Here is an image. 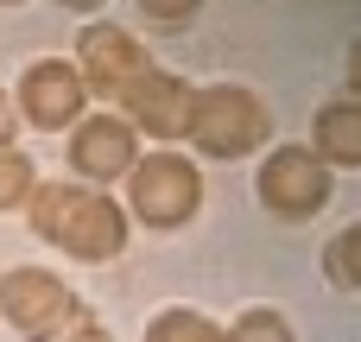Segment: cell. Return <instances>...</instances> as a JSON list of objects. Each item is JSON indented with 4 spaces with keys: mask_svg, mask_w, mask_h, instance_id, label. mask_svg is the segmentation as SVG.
<instances>
[{
    "mask_svg": "<svg viewBox=\"0 0 361 342\" xmlns=\"http://www.w3.org/2000/svg\"><path fill=\"white\" fill-rule=\"evenodd\" d=\"M32 209V235L76 254V260H114L127 248V209L102 190H76V184H38L25 197Z\"/></svg>",
    "mask_w": 361,
    "mask_h": 342,
    "instance_id": "6da1fadb",
    "label": "cell"
},
{
    "mask_svg": "<svg viewBox=\"0 0 361 342\" xmlns=\"http://www.w3.org/2000/svg\"><path fill=\"white\" fill-rule=\"evenodd\" d=\"M184 140H197V152H209V159H247L260 140H273V114H267V102L254 89L209 83V89H190Z\"/></svg>",
    "mask_w": 361,
    "mask_h": 342,
    "instance_id": "7a4b0ae2",
    "label": "cell"
},
{
    "mask_svg": "<svg viewBox=\"0 0 361 342\" xmlns=\"http://www.w3.org/2000/svg\"><path fill=\"white\" fill-rule=\"evenodd\" d=\"M0 317L25 342H63L89 324V305L44 267H13L0 273Z\"/></svg>",
    "mask_w": 361,
    "mask_h": 342,
    "instance_id": "3957f363",
    "label": "cell"
},
{
    "mask_svg": "<svg viewBox=\"0 0 361 342\" xmlns=\"http://www.w3.org/2000/svg\"><path fill=\"white\" fill-rule=\"evenodd\" d=\"M127 203H133V216L146 228H184L197 216V203H203V178H197L190 159L152 152V159H140L127 171Z\"/></svg>",
    "mask_w": 361,
    "mask_h": 342,
    "instance_id": "277c9868",
    "label": "cell"
},
{
    "mask_svg": "<svg viewBox=\"0 0 361 342\" xmlns=\"http://www.w3.org/2000/svg\"><path fill=\"white\" fill-rule=\"evenodd\" d=\"M260 203L279 216V222H305L330 203V165L311 152V146H279L267 165H260Z\"/></svg>",
    "mask_w": 361,
    "mask_h": 342,
    "instance_id": "5b68a950",
    "label": "cell"
},
{
    "mask_svg": "<svg viewBox=\"0 0 361 342\" xmlns=\"http://www.w3.org/2000/svg\"><path fill=\"white\" fill-rule=\"evenodd\" d=\"M146 63H152L146 44H140L127 25H108V19H95V25L82 32V44H76V76H82L89 95H121Z\"/></svg>",
    "mask_w": 361,
    "mask_h": 342,
    "instance_id": "8992f818",
    "label": "cell"
},
{
    "mask_svg": "<svg viewBox=\"0 0 361 342\" xmlns=\"http://www.w3.org/2000/svg\"><path fill=\"white\" fill-rule=\"evenodd\" d=\"M82 102H89V89H82L76 63H63V57H38V63L19 76V114H25L32 127H44V133L76 127V121H82Z\"/></svg>",
    "mask_w": 361,
    "mask_h": 342,
    "instance_id": "52a82bcc",
    "label": "cell"
},
{
    "mask_svg": "<svg viewBox=\"0 0 361 342\" xmlns=\"http://www.w3.org/2000/svg\"><path fill=\"white\" fill-rule=\"evenodd\" d=\"M121 102H127V127L140 133H159V140H184V127H190V83L184 76H171V70H159V63H146L127 89H121Z\"/></svg>",
    "mask_w": 361,
    "mask_h": 342,
    "instance_id": "ba28073f",
    "label": "cell"
},
{
    "mask_svg": "<svg viewBox=\"0 0 361 342\" xmlns=\"http://www.w3.org/2000/svg\"><path fill=\"white\" fill-rule=\"evenodd\" d=\"M70 165H76V178H95V184L127 178V171L140 165V133H133L121 114H89V121H76Z\"/></svg>",
    "mask_w": 361,
    "mask_h": 342,
    "instance_id": "9c48e42d",
    "label": "cell"
},
{
    "mask_svg": "<svg viewBox=\"0 0 361 342\" xmlns=\"http://www.w3.org/2000/svg\"><path fill=\"white\" fill-rule=\"evenodd\" d=\"M311 152L324 159V165H361V102H330V108H317V127H311Z\"/></svg>",
    "mask_w": 361,
    "mask_h": 342,
    "instance_id": "30bf717a",
    "label": "cell"
},
{
    "mask_svg": "<svg viewBox=\"0 0 361 342\" xmlns=\"http://www.w3.org/2000/svg\"><path fill=\"white\" fill-rule=\"evenodd\" d=\"M146 342H235L222 324H209L203 311H159L152 324H146Z\"/></svg>",
    "mask_w": 361,
    "mask_h": 342,
    "instance_id": "8fae6325",
    "label": "cell"
},
{
    "mask_svg": "<svg viewBox=\"0 0 361 342\" xmlns=\"http://www.w3.org/2000/svg\"><path fill=\"white\" fill-rule=\"evenodd\" d=\"M32 190H38L32 152H19L13 140H0V209H19V203H25Z\"/></svg>",
    "mask_w": 361,
    "mask_h": 342,
    "instance_id": "7c38bea8",
    "label": "cell"
},
{
    "mask_svg": "<svg viewBox=\"0 0 361 342\" xmlns=\"http://www.w3.org/2000/svg\"><path fill=\"white\" fill-rule=\"evenodd\" d=\"M235 342H292V324L279 317V311H267V305H254V311H241L235 317Z\"/></svg>",
    "mask_w": 361,
    "mask_h": 342,
    "instance_id": "4fadbf2b",
    "label": "cell"
},
{
    "mask_svg": "<svg viewBox=\"0 0 361 342\" xmlns=\"http://www.w3.org/2000/svg\"><path fill=\"white\" fill-rule=\"evenodd\" d=\"M355 248H361V228H343L336 241H330V254H324V267H330V279L343 286V292H355Z\"/></svg>",
    "mask_w": 361,
    "mask_h": 342,
    "instance_id": "5bb4252c",
    "label": "cell"
},
{
    "mask_svg": "<svg viewBox=\"0 0 361 342\" xmlns=\"http://www.w3.org/2000/svg\"><path fill=\"white\" fill-rule=\"evenodd\" d=\"M140 13H146L152 25H190V19H197V6H190V0H178V6H140Z\"/></svg>",
    "mask_w": 361,
    "mask_h": 342,
    "instance_id": "9a60e30c",
    "label": "cell"
},
{
    "mask_svg": "<svg viewBox=\"0 0 361 342\" xmlns=\"http://www.w3.org/2000/svg\"><path fill=\"white\" fill-rule=\"evenodd\" d=\"M63 342H114V336H108V330H102V324H95V317H89V324H82V330H76V336H63Z\"/></svg>",
    "mask_w": 361,
    "mask_h": 342,
    "instance_id": "2e32d148",
    "label": "cell"
},
{
    "mask_svg": "<svg viewBox=\"0 0 361 342\" xmlns=\"http://www.w3.org/2000/svg\"><path fill=\"white\" fill-rule=\"evenodd\" d=\"M13 133V114H6V95H0V140Z\"/></svg>",
    "mask_w": 361,
    "mask_h": 342,
    "instance_id": "e0dca14e",
    "label": "cell"
}]
</instances>
